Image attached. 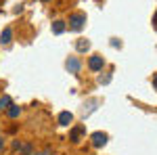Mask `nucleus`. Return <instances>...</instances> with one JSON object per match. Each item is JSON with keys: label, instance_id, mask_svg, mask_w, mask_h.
I'll list each match as a JSON object with an SVG mask.
<instances>
[{"label": "nucleus", "instance_id": "ddd939ff", "mask_svg": "<svg viewBox=\"0 0 157 155\" xmlns=\"http://www.w3.org/2000/svg\"><path fill=\"white\" fill-rule=\"evenodd\" d=\"M98 82H101V84H109V82H111V76H105V78L101 76V78H98Z\"/></svg>", "mask_w": 157, "mask_h": 155}, {"label": "nucleus", "instance_id": "9b49d317", "mask_svg": "<svg viewBox=\"0 0 157 155\" xmlns=\"http://www.w3.org/2000/svg\"><path fill=\"white\" fill-rule=\"evenodd\" d=\"M11 105H13V101H11V96H9V95L0 96V111H6Z\"/></svg>", "mask_w": 157, "mask_h": 155}, {"label": "nucleus", "instance_id": "39448f33", "mask_svg": "<svg viewBox=\"0 0 157 155\" xmlns=\"http://www.w3.org/2000/svg\"><path fill=\"white\" fill-rule=\"evenodd\" d=\"M84 132H86L84 126H75L71 130V134H69V141H71V143H80V136H82Z\"/></svg>", "mask_w": 157, "mask_h": 155}, {"label": "nucleus", "instance_id": "f257e3e1", "mask_svg": "<svg viewBox=\"0 0 157 155\" xmlns=\"http://www.w3.org/2000/svg\"><path fill=\"white\" fill-rule=\"evenodd\" d=\"M84 25H86V13H73V15H69V29L80 32Z\"/></svg>", "mask_w": 157, "mask_h": 155}, {"label": "nucleus", "instance_id": "f3484780", "mask_svg": "<svg viewBox=\"0 0 157 155\" xmlns=\"http://www.w3.org/2000/svg\"><path fill=\"white\" fill-rule=\"evenodd\" d=\"M153 25H155V29H157V13L153 15Z\"/></svg>", "mask_w": 157, "mask_h": 155}, {"label": "nucleus", "instance_id": "a211bd4d", "mask_svg": "<svg viewBox=\"0 0 157 155\" xmlns=\"http://www.w3.org/2000/svg\"><path fill=\"white\" fill-rule=\"evenodd\" d=\"M42 2H48V0H42Z\"/></svg>", "mask_w": 157, "mask_h": 155}, {"label": "nucleus", "instance_id": "423d86ee", "mask_svg": "<svg viewBox=\"0 0 157 155\" xmlns=\"http://www.w3.org/2000/svg\"><path fill=\"white\" fill-rule=\"evenodd\" d=\"M73 122V113L71 111H61L59 113V124L61 126H69Z\"/></svg>", "mask_w": 157, "mask_h": 155}, {"label": "nucleus", "instance_id": "20e7f679", "mask_svg": "<svg viewBox=\"0 0 157 155\" xmlns=\"http://www.w3.org/2000/svg\"><path fill=\"white\" fill-rule=\"evenodd\" d=\"M88 67H90L92 72H101V69L105 67V59H103L101 55H94V57H90V61H88Z\"/></svg>", "mask_w": 157, "mask_h": 155}, {"label": "nucleus", "instance_id": "0eeeda50", "mask_svg": "<svg viewBox=\"0 0 157 155\" xmlns=\"http://www.w3.org/2000/svg\"><path fill=\"white\" fill-rule=\"evenodd\" d=\"M11 40H13V29H11V27H4L2 34H0V42L6 46V44H11Z\"/></svg>", "mask_w": 157, "mask_h": 155}, {"label": "nucleus", "instance_id": "f8f14e48", "mask_svg": "<svg viewBox=\"0 0 157 155\" xmlns=\"http://www.w3.org/2000/svg\"><path fill=\"white\" fill-rule=\"evenodd\" d=\"M19 151H21V155H36V151H34V147H32L29 143L21 145V149H19Z\"/></svg>", "mask_w": 157, "mask_h": 155}, {"label": "nucleus", "instance_id": "1a4fd4ad", "mask_svg": "<svg viewBox=\"0 0 157 155\" xmlns=\"http://www.w3.org/2000/svg\"><path fill=\"white\" fill-rule=\"evenodd\" d=\"M65 32V21H61V19H57V21H52V34H63Z\"/></svg>", "mask_w": 157, "mask_h": 155}, {"label": "nucleus", "instance_id": "7ed1b4c3", "mask_svg": "<svg viewBox=\"0 0 157 155\" xmlns=\"http://www.w3.org/2000/svg\"><path fill=\"white\" fill-rule=\"evenodd\" d=\"M65 67H67V72H69V73H80L82 63H80V59H78V57H69V59L65 61Z\"/></svg>", "mask_w": 157, "mask_h": 155}, {"label": "nucleus", "instance_id": "2eb2a0df", "mask_svg": "<svg viewBox=\"0 0 157 155\" xmlns=\"http://www.w3.org/2000/svg\"><path fill=\"white\" fill-rule=\"evenodd\" d=\"M4 149V138H2V134H0V151Z\"/></svg>", "mask_w": 157, "mask_h": 155}, {"label": "nucleus", "instance_id": "f03ea898", "mask_svg": "<svg viewBox=\"0 0 157 155\" xmlns=\"http://www.w3.org/2000/svg\"><path fill=\"white\" fill-rule=\"evenodd\" d=\"M107 134L105 132H94L92 136H90V141H92V147H97V149H101V147H105L107 145Z\"/></svg>", "mask_w": 157, "mask_h": 155}, {"label": "nucleus", "instance_id": "dca6fc26", "mask_svg": "<svg viewBox=\"0 0 157 155\" xmlns=\"http://www.w3.org/2000/svg\"><path fill=\"white\" fill-rule=\"evenodd\" d=\"M153 86H155V90H157V73L153 76Z\"/></svg>", "mask_w": 157, "mask_h": 155}, {"label": "nucleus", "instance_id": "6e6552de", "mask_svg": "<svg viewBox=\"0 0 157 155\" xmlns=\"http://www.w3.org/2000/svg\"><path fill=\"white\" fill-rule=\"evenodd\" d=\"M75 48H78L80 52H86V50H90V40H86V38H80V40L75 42Z\"/></svg>", "mask_w": 157, "mask_h": 155}, {"label": "nucleus", "instance_id": "4468645a", "mask_svg": "<svg viewBox=\"0 0 157 155\" xmlns=\"http://www.w3.org/2000/svg\"><path fill=\"white\" fill-rule=\"evenodd\" d=\"M111 46H113V48H120V46H121V42H117V40H113V42H111Z\"/></svg>", "mask_w": 157, "mask_h": 155}, {"label": "nucleus", "instance_id": "9d476101", "mask_svg": "<svg viewBox=\"0 0 157 155\" xmlns=\"http://www.w3.org/2000/svg\"><path fill=\"white\" fill-rule=\"evenodd\" d=\"M6 115H9L11 119L19 118V115H21V107H17V105H11V107L6 109Z\"/></svg>", "mask_w": 157, "mask_h": 155}]
</instances>
